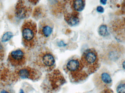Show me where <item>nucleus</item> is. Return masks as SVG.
<instances>
[{"mask_svg":"<svg viewBox=\"0 0 125 93\" xmlns=\"http://www.w3.org/2000/svg\"><path fill=\"white\" fill-rule=\"evenodd\" d=\"M97 11L98 12L102 13L104 12V8L103 7L101 6H98L97 7Z\"/></svg>","mask_w":125,"mask_h":93,"instance_id":"18","label":"nucleus"},{"mask_svg":"<svg viewBox=\"0 0 125 93\" xmlns=\"http://www.w3.org/2000/svg\"><path fill=\"white\" fill-rule=\"evenodd\" d=\"M122 66L123 68L125 69V60L123 62L122 64Z\"/></svg>","mask_w":125,"mask_h":93,"instance_id":"22","label":"nucleus"},{"mask_svg":"<svg viewBox=\"0 0 125 93\" xmlns=\"http://www.w3.org/2000/svg\"><path fill=\"white\" fill-rule=\"evenodd\" d=\"M64 69L71 81L74 82L83 81L89 75L85 69L81 59L76 56L68 59L64 66Z\"/></svg>","mask_w":125,"mask_h":93,"instance_id":"1","label":"nucleus"},{"mask_svg":"<svg viewBox=\"0 0 125 93\" xmlns=\"http://www.w3.org/2000/svg\"><path fill=\"white\" fill-rule=\"evenodd\" d=\"M100 93H114V91L110 88H107L102 90Z\"/></svg>","mask_w":125,"mask_h":93,"instance_id":"17","label":"nucleus"},{"mask_svg":"<svg viewBox=\"0 0 125 93\" xmlns=\"http://www.w3.org/2000/svg\"><path fill=\"white\" fill-rule=\"evenodd\" d=\"M122 8L123 11L125 12V1H123L122 4Z\"/></svg>","mask_w":125,"mask_h":93,"instance_id":"19","label":"nucleus"},{"mask_svg":"<svg viewBox=\"0 0 125 93\" xmlns=\"http://www.w3.org/2000/svg\"><path fill=\"white\" fill-rule=\"evenodd\" d=\"M54 24L50 19L45 18L40 22L38 34L42 41H46L52 34Z\"/></svg>","mask_w":125,"mask_h":93,"instance_id":"7","label":"nucleus"},{"mask_svg":"<svg viewBox=\"0 0 125 93\" xmlns=\"http://www.w3.org/2000/svg\"><path fill=\"white\" fill-rule=\"evenodd\" d=\"M38 68L47 72H50L55 68L56 61L53 53L47 48L39 51L34 61Z\"/></svg>","mask_w":125,"mask_h":93,"instance_id":"3","label":"nucleus"},{"mask_svg":"<svg viewBox=\"0 0 125 93\" xmlns=\"http://www.w3.org/2000/svg\"><path fill=\"white\" fill-rule=\"evenodd\" d=\"M116 90L117 93H125V80H123L118 83Z\"/></svg>","mask_w":125,"mask_h":93,"instance_id":"13","label":"nucleus"},{"mask_svg":"<svg viewBox=\"0 0 125 93\" xmlns=\"http://www.w3.org/2000/svg\"><path fill=\"white\" fill-rule=\"evenodd\" d=\"M62 8L65 20L69 25L75 26L79 23L80 20L79 12L74 11L71 8L69 1H64Z\"/></svg>","mask_w":125,"mask_h":93,"instance_id":"6","label":"nucleus"},{"mask_svg":"<svg viewBox=\"0 0 125 93\" xmlns=\"http://www.w3.org/2000/svg\"><path fill=\"white\" fill-rule=\"evenodd\" d=\"M81 60L84 68L89 75L96 72L100 67V60L96 51L94 48H89L83 52Z\"/></svg>","mask_w":125,"mask_h":93,"instance_id":"4","label":"nucleus"},{"mask_svg":"<svg viewBox=\"0 0 125 93\" xmlns=\"http://www.w3.org/2000/svg\"><path fill=\"white\" fill-rule=\"evenodd\" d=\"M8 60L15 66H21L24 65L26 62V57L24 51L18 49L11 52L8 57Z\"/></svg>","mask_w":125,"mask_h":93,"instance_id":"9","label":"nucleus"},{"mask_svg":"<svg viewBox=\"0 0 125 93\" xmlns=\"http://www.w3.org/2000/svg\"><path fill=\"white\" fill-rule=\"evenodd\" d=\"M20 93H24V91H23V90H22V89H21L20 90Z\"/></svg>","mask_w":125,"mask_h":93,"instance_id":"23","label":"nucleus"},{"mask_svg":"<svg viewBox=\"0 0 125 93\" xmlns=\"http://www.w3.org/2000/svg\"><path fill=\"white\" fill-rule=\"evenodd\" d=\"M98 32L99 35L101 36H106L108 34L107 26L106 25H101L98 28Z\"/></svg>","mask_w":125,"mask_h":93,"instance_id":"15","label":"nucleus"},{"mask_svg":"<svg viewBox=\"0 0 125 93\" xmlns=\"http://www.w3.org/2000/svg\"><path fill=\"white\" fill-rule=\"evenodd\" d=\"M0 93H11L9 91L4 90H0Z\"/></svg>","mask_w":125,"mask_h":93,"instance_id":"20","label":"nucleus"},{"mask_svg":"<svg viewBox=\"0 0 125 93\" xmlns=\"http://www.w3.org/2000/svg\"><path fill=\"white\" fill-rule=\"evenodd\" d=\"M69 3L71 8L74 11L79 12L83 10L85 7V0H75L69 1Z\"/></svg>","mask_w":125,"mask_h":93,"instance_id":"12","label":"nucleus"},{"mask_svg":"<svg viewBox=\"0 0 125 93\" xmlns=\"http://www.w3.org/2000/svg\"><path fill=\"white\" fill-rule=\"evenodd\" d=\"M93 79L95 85L101 90L109 88L112 85V80L110 72L105 67L98 70L95 74Z\"/></svg>","mask_w":125,"mask_h":93,"instance_id":"5","label":"nucleus"},{"mask_svg":"<svg viewBox=\"0 0 125 93\" xmlns=\"http://www.w3.org/2000/svg\"><path fill=\"white\" fill-rule=\"evenodd\" d=\"M28 1H19L17 4L15 10V15L20 19L27 18L30 16L32 12V7Z\"/></svg>","mask_w":125,"mask_h":93,"instance_id":"10","label":"nucleus"},{"mask_svg":"<svg viewBox=\"0 0 125 93\" xmlns=\"http://www.w3.org/2000/svg\"><path fill=\"white\" fill-rule=\"evenodd\" d=\"M13 36V34L11 32H7L3 35L1 39V41L3 42H7L11 39Z\"/></svg>","mask_w":125,"mask_h":93,"instance_id":"16","label":"nucleus"},{"mask_svg":"<svg viewBox=\"0 0 125 93\" xmlns=\"http://www.w3.org/2000/svg\"><path fill=\"white\" fill-rule=\"evenodd\" d=\"M100 1L102 4L105 5V4H106L107 0H101Z\"/></svg>","mask_w":125,"mask_h":93,"instance_id":"21","label":"nucleus"},{"mask_svg":"<svg viewBox=\"0 0 125 93\" xmlns=\"http://www.w3.org/2000/svg\"><path fill=\"white\" fill-rule=\"evenodd\" d=\"M44 11L43 10L42 8H41L40 7L38 6L36 7L34 11L33 15L34 16V18L36 19H39L42 17H43V15H44Z\"/></svg>","mask_w":125,"mask_h":93,"instance_id":"14","label":"nucleus"},{"mask_svg":"<svg viewBox=\"0 0 125 93\" xmlns=\"http://www.w3.org/2000/svg\"><path fill=\"white\" fill-rule=\"evenodd\" d=\"M37 25L32 20L24 22L22 27V42L24 46L28 49H32L36 46L37 41Z\"/></svg>","mask_w":125,"mask_h":93,"instance_id":"2","label":"nucleus"},{"mask_svg":"<svg viewBox=\"0 0 125 93\" xmlns=\"http://www.w3.org/2000/svg\"><path fill=\"white\" fill-rule=\"evenodd\" d=\"M51 85L53 90L61 87L64 83V78L59 70H55L48 76Z\"/></svg>","mask_w":125,"mask_h":93,"instance_id":"11","label":"nucleus"},{"mask_svg":"<svg viewBox=\"0 0 125 93\" xmlns=\"http://www.w3.org/2000/svg\"><path fill=\"white\" fill-rule=\"evenodd\" d=\"M18 75L21 79H29L33 81L38 80L42 76V73L39 69L29 67L21 69L18 71Z\"/></svg>","mask_w":125,"mask_h":93,"instance_id":"8","label":"nucleus"}]
</instances>
